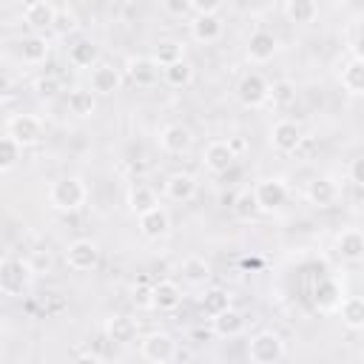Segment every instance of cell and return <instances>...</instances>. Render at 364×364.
Instances as JSON below:
<instances>
[{
	"mask_svg": "<svg viewBox=\"0 0 364 364\" xmlns=\"http://www.w3.org/2000/svg\"><path fill=\"white\" fill-rule=\"evenodd\" d=\"M31 91H34V97L37 100H54V97H60V91H63V82H60V77L57 74H40L34 82H31Z\"/></svg>",
	"mask_w": 364,
	"mask_h": 364,
	"instance_id": "cell-39",
	"label": "cell"
},
{
	"mask_svg": "<svg viewBox=\"0 0 364 364\" xmlns=\"http://www.w3.org/2000/svg\"><path fill=\"white\" fill-rule=\"evenodd\" d=\"M63 307H65V301H63V299H60V296L54 293V296H51V304L46 307V313H51V316H57V313H60Z\"/></svg>",
	"mask_w": 364,
	"mask_h": 364,
	"instance_id": "cell-45",
	"label": "cell"
},
{
	"mask_svg": "<svg viewBox=\"0 0 364 364\" xmlns=\"http://www.w3.org/2000/svg\"><path fill=\"white\" fill-rule=\"evenodd\" d=\"M28 3H40V0H23V6H28Z\"/></svg>",
	"mask_w": 364,
	"mask_h": 364,
	"instance_id": "cell-48",
	"label": "cell"
},
{
	"mask_svg": "<svg viewBox=\"0 0 364 364\" xmlns=\"http://www.w3.org/2000/svg\"><path fill=\"white\" fill-rule=\"evenodd\" d=\"M125 82V71L111 63H97L91 68V91L97 97H114Z\"/></svg>",
	"mask_w": 364,
	"mask_h": 364,
	"instance_id": "cell-11",
	"label": "cell"
},
{
	"mask_svg": "<svg viewBox=\"0 0 364 364\" xmlns=\"http://www.w3.org/2000/svg\"><path fill=\"white\" fill-rule=\"evenodd\" d=\"M131 304L136 307V310H154V284L151 282H136L134 287H131Z\"/></svg>",
	"mask_w": 364,
	"mask_h": 364,
	"instance_id": "cell-40",
	"label": "cell"
},
{
	"mask_svg": "<svg viewBox=\"0 0 364 364\" xmlns=\"http://www.w3.org/2000/svg\"><path fill=\"white\" fill-rule=\"evenodd\" d=\"M162 9L171 14V17H185L191 9V0H162Z\"/></svg>",
	"mask_w": 364,
	"mask_h": 364,
	"instance_id": "cell-42",
	"label": "cell"
},
{
	"mask_svg": "<svg viewBox=\"0 0 364 364\" xmlns=\"http://www.w3.org/2000/svg\"><path fill=\"white\" fill-rule=\"evenodd\" d=\"M65 264L74 273H88L100 264V245L94 239H74L65 247Z\"/></svg>",
	"mask_w": 364,
	"mask_h": 364,
	"instance_id": "cell-8",
	"label": "cell"
},
{
	"mask_svg": "<svg viewBox=\"0 0 364 364\" xmlns=\"http://www.w3.org/2000/svg\"><path fill=\"white\" fill-rule=\"evenodd\" d=\"M199 307H202V313H205L208 318H213V316H219L222 310L230 307V296H228V290H222V287H208V290L202 293V299H199Z\"/></svg>",
	"mask_w": 364,
	"mask_h": 364,
	"instance_id": "cell-35",
	"label": "cell"
},
{
	"mask_svg": "<svg viewBox=\"0 0 364 364\" xmlns=\"http://www.w3.org/2000/svg\"><path fill=\"white\" fill-rule=\"evenodd\" d=\"M276 51H279V40L273 31H267V28L250 31V37H247V60L250 63H267V60H273Z\"/></svg>",
	"mask_w": 364,
	"mask_h": 364,
	"instance_id": "cell-19",
	"label": "cell"
},
{
	"mask_svg": "<svg viewBox=\"0 0 364 364\" xmlns=\"http://www.w3.org/2000/svg\"><path fill=\"white\" fill-rule=\"evenodd\" d=\"M88 202V188L80 176H60L48 188V205L60 213H77Z\"/></svg>",
	"mask_w": 364,
	"mask_h": 364,
	"instance_id": "cell-1",
	"label": "cell"
},
{
	"mask_svg": "<svg viewBox=\"0 0 364 364\" xmlns=\"http://www.w3.org/2000/svg\"><path fill=\"white\" fill-rule=\"evenodd\" d=\"M202 162L210 173H228L236 162V151L230 148L228 139H213L205 145V154H202Z\"/></svg>",
	"mask_w": 364,
	"mask_h": 364,
	"instance_id": "cell-14",
	"label": "cell"
},
{
	"mask_svg": "<svg viewBox=\"0 0 364 364\" xmlns=\"http://www.w3.org/2000/svg\"><path fill=\"white\" fill-rule=\"evenodd\" d=\"M236 100L245 108H259V105H264L270 100V82L259 71H247L236 82Z\"/></svg>",
	"mask_w": 364,
	"mask_h": 364,
	"instance_id": "cell-4",
	"label": "cell"
},
{
	"mask_svg": "<svg viewBox=\"0 0 364 364\" xmlns=\"http://www.w3.org/2000/svg\"><path fill=\"white\" fill-rule=\"evenodd\" d=\"M139 355L151 364H168V361L176 358V341L168 333L154 330V333L139 338Z\"/></svg>",
	"mask_w": 364,
	"mask_h": 364,
	"instance_id": "cell-5",
	"label": "cell"
},
{
	"mask_svg": "<svg viewBox=\"0 0 364 364\" xmlns=\"http://www.w3.org/2000/svg\"><path fill=\"white\" fill-rule=\"evenodd\" d=\"M222 31H225V23H222L219 14H196L191 20V37L196 43H202V46L216 43L222 37Z\"/></svg>",
	"mask_w": 364,
	"mask_h": 364,
	"instance_id": "cell-21",
	"label": "cell"
},
{
	"mask_svg": "<svg viewBox=\"0 0 364 364\" xmlns=\"http://www.w3.org/2000/svg\"><path fill=\"white\" fill-rule=\"evenodd\" d=\"M6 134H11L23 148H31V145H37V142L43 139L46 125H43V119L34 117V114H14V117H9V122H6Z\"/></svg>",
	"mask_w": 364,
	"mask_h": 364,
	"instance_id": "cell-7",
	"label": "cell"
},
{
	"mask_svg": "<svg viewBox=\"0 0 364 364\" xmlns=\"http://www.w3.org/2000/svg\"><path fill=\"white\" fill-rule=\"evenodd\" d=\"M347 173H350V182H353V185L364 188V156H355V159L350 162Z\"/></svg>",
	"mask_w": 364,
	"mask_h": 364,
	"instance_id": "cell-44",
	"label": "cell"
},
{
	"mask_svg": "<svg viewBox=\"0 0 364 364\" xmlns=\"http://www.w3.org/2000/svg\"><path fill=\"white\" fill-rule=\"evenodd\" d=\"M151 57L165 68V65H173V63L185 60V48H182V43H176V40H159V43L154 46V54H151Z\"/></svg>",
	"mask_w": 364,
	"mask_h": 364,
	"instance_id": "cell-36",
	"label": "cell"
},
{
	"mask_svg": "<svg viewBox=\"0 0 364 364\" xmlns=\"http://www.w3.org/2000/svg\"><path fill=\"white\" fill-rule=\"evenodd\" d=\"M307 202L316 208H333L338 202V182L333 176H316L307 185Z\"/></svg>",
	"mask_w": 364,
	"mask_h": 364,
	"instance_id": "cell-20",
	"label": "cell"
},
{
	"mask_svg": "<svg viewBox=\"0 0 364 364\" xmlns=\"http://www.w3.org/2000/svg\"><path fill=\"white\" fill-rule=\"evenodd\" d=\"M193 145V131L182 122H171L159 131V148L171 156H179V154H188Z\"/></svg>",
	"mask_w": 364,
	"mask_h": 364,
	"instance_id": "cell-12",
	"label": "cell"
},
{
	"mask_svg": "<svg viewBox=\"0 0 364 364\" xmlns=\"http://www.w3.org/2000/svg\"><path fill=\"white\" fill-rule=\"evenodd\" d=\"M242 330H245V316H242V310H236L233 304H230L228 310H222L219 316L210 318V333L219 336V338H233V336H239Z\"/></svg>",
	"mask_w": 364,
	"mask_h": 364,
	"instance_id": "cell-24",
	"label": "cell"
},
{
	"mask_svg": "<svg viewBox=\"0 0 364 364\" xmlns=\"http://www.w3.org/2000/svg\"><path fill=\"white\" fill-rule=\"evenodd\" d=\"M284 14L296 26H310L318 17V3L316 0H287L284 3Z\"/></svg>",
	"mask_w": 364,
	"mask_h": 364,
	"instance_id": "cell-32",
	"label": "cell"
},
{
	"mask_svg": "<svg viewBox=\"0 0 364 364\" xmlns=\"http://www.w3.org/2000/svg\"><path fill=\"white\" fill-rule=\"evenodd\" d=\"M196 176L188 173V171H173L165 176V185H162V193L171 199V202H191L196 196Z\"/></svg>",
	"mask_w": 364,
	"mask_h": 364,
	"instance_id": "cell-17",
	"label": "cell"
},
{
	"mask_svg": "<svg viewBox=\"0 0 364 364\" xmlns=\"http://www.w3.org/2000/svg\"><path fill=\"white\" fill-rule=\"evenodd\" d=\"M253 196H256L262 213H273L287 202V182L279 176H264L253 185Z\"/></svg>",
	"mask_w": 364,
	"mask_h": 364,
	"instance_id": "cell-9",
	"label": "cell"
},
{
	"mask_svg": "<svg viewBox=\"0 0 364 364\" xmlns=\"http://www.w3.org/2000/svg\"><path fill=\"white\" fill-rule=\"evenodd\" d=\"M182 304V287L171 279L154 282V310L159 313H173Z\"/></svg>",
	"mask_w": 364,
	"mask_h": 364,
	"instance_id": "cell-23",
	"label": "cell"
},
{
	"mask_svg": "<svg viewBox=\"0 0 364 364\" xmlns=\"http://www.w3.org/2000/svg\"><path fill=\"white\" fill-rule=\"evenodd\" d=\"M54 20H57V9L51 6V0H40V3H28L23 6V23L28 31H48L54 28Z\"/></svg>",
	"mask_w": 364,
	"mask_h": 364,
	"instance_id": "cell-18",
	"label": "cell"
},
{
	"mask_svg": "<svg viewBox=\"0 0 364 364\" xmlns=\"http://www.w3.org/2000/svg\"><path fill=\"white\" fill-rule=\"evenodd\" d=\"M179 273H182V279H185L191 287H202V284L210 279V264H208V259H202V256H185L182 264H179Z\"/></svg>",
	"mask_w": 364,
	"mask_h": 364,
	"instance_id": "cell-30",
	"label": "cell"
},
{
	"mask_svg": "<svg viewBox=\"0 0 364 364\" xmlns=\"http://www.w3.org/2000/svg\"><path fill=\"white\" fill-rule=\"evenodd\" d=\"M338 318L347 330H364V296H347L338 304Z\"/></svg>",
	"mask_w": 364,
	"mask_h": 364,
	"instance_id": "cell-29",
	"label": "cell"
},
{
	"mask_svg": "<svg viewBox=\"0 0 364 364\" xmlns=\"http://www.w3.org/2000/svg\"><path fill=\"white\" fill-rule=\"evenodd\" d=\"M230 208H233V216H236L239 222H253V219L262 213V208H259V202H256V196H253V188L239 191Z\"/></svg>",
	"mask_w": 364,
	"mask_h": 364,
	"instance_id": "cell-34",
	"label": "cell"
},
{
	"mask_svg": "<svg viewBox=\"0 0 364 364\" xmlns=\"http://www.w3.org/2000/svg\"><path fill=\"white\" fill-rule=\"evenodd\" d=\"M122 71H125V80L136 88H154L162 77V65L154 57H128Z\"/></svg>",
	"mask_w": 364,
	"mask_h": 364,
	"instance_id": "cell-6",
	"label": "cell"
},
{
	"mask_svg": "<svg viewBox=\"0 0 364 364\" xmlns=\"http://www.w3.org/2000/svg\"><path fill=\"white\" fill-rule=\"evenodd\" d=\"M48 51H51V43H48L46 34L28 31V34H23V37L17 40V57H20L26 65H40V63H46Z\"/></svg>",
	"mask_w": 364,
	"mask_h": 364,
	"instance_id": "cell-16",
	"label": "cell"
},
{
	"mask_svg": "<svg viewBox=\"0 0 364 364\" xmlns=\"http://www.w3.org/2000/svg\"><path fill=\"white\" fill-rule=\"evenodd\" d=\"M336 253L341 262L347 264H358L364 262V230L361 228H344L336 236Z\"/></svg>",
	"mask_w": 364,
	"mask_h": 364,
	"instance_id": "cell-15",
	"label": "cell"
},
{
	"mask_svg": "<svg viewBox=\"0 0 364 364\" xmlns=\"http://www.w3.org/2000/svg\"><path fill=\"white\" fill-rule=\"evenodd\" d=\"M34 282V264L26 262V259H14V256H6L3 264H0V290L3 296H23Z\"/></svg>",
	"mask_w": 364,
	"mask_h": 364,
	"instance_id": "cell-2",
	"label": "cell"
},
{
	"mask_svg": "<svg viewBox=\"0 0 364 364\" xmlns=\"http://www.w3.org/2000/svg\"><path fill=\"white\" fill-rule=\"evenodd\" d=\"M162 80L171 85V88H185L193 82V63L191 60H179L173 65H165L162 68Z\"/></svg>",
	"mask_w": 364,
	"mask_h": 364,
	"instance_id": "cell-33",
	"label": "cell"
},
{
	"mask_svg": "<svg viewBox=\"0 0 364 364\" xmlns=\"http://www.w3.org/2000/svg\"><path fill=\"white\" fill-rule=\"evenodd\" d=\"M136 225H139V233H142L145 239L159 242V239H165V236L171 233V213H168L162 205H156V208L139 213V216H136Z\"/></svg>",
	"mask_w": 364,
	"mask_h": 364,
	"instance_id": "cell-13",
	"label": "cell"
},
{
	"mask_svg": "<svg viewBox=\"0 0 364 364\" xmlns=\"http://www.w3.org/2000/svg\"><path fill=\"white\" fill-rule=\"evenodd\" d=\"M353 57H358V60H364V31L353 40Z\"/></svg>",
	"mask_w": 364,
	"mask_h": 364,
	"instance_id": "cell-46",
	"label": "cell"
},
{
	"mask_svg": "<svg viewBox=\"0 0 364 364\" xmlns=\"http://www.w3.org/2000/svg\"><path fill=\"white\" fill-rule=\"evenodd\" d=\"M273 108H290L296 102V82L290 80H276L270 82V100H267Z\"/></svg>",
	"mask_w": 364,
	"mask_h": 364,
	"instance_id": "cell-37",
	"label": "cell"
},
{
	"mask_svg": "<svg viewBox=\"0 0 364 364\" xmlns=\"http://www.w3.org/2000/svg\"><path fill=\"white\" fill-rule=\"evenodd\" d=\"M228 142H230V148L236 151V156H239V154H245V148H247V142H245L242 136H228Z\"/></svg>",
	"mask_w": 364,
	"mask_h": 364,
	"instance_id": "cell-47",
	"label": "cell"
},
{
	"mask_svg": "<svg viewBox=\"0 0 364 364\" xmlns=\"http://www.w3.org/2000/svg\"><path fill=\"white\" fill-rule=\"evenodd\" d=\"M105 338L114 344H131L136 341V321L125 313H114L105 318Z\"/></svg>",
	"mask_w": 364,
	"mask_h": 364,
	"instance_id": "cell-22",
	"label": "cell"
},
{
	"mask_svg": "<svg viewBox=\"0 0 364 364\" xmlns=\"http://www.w3.org/2000/svg\"><path fill=\"white\" fill-rule=\"evenodd\" d=\"M65 111L77 119H85L97 111V94L88 91V88H71L65 94Z\"/></svg>",
	"mask_w": 364,
	"mask_h": 364,
	"instance_id": "cell-27",
	"label": "cell"
},
{
	"mask_svg": "<svg viewBox=\"0 0 364 364\" xmlns=\"http://www.w3.org/2000/svg\"><path fill=\"white\" fill-rule=\"evenodd\" d=\"M222 3H225V0H191V9H193L196 14H219Z\"/></svg>",
	"mask_w": 364,
	"mask_h": 364,
	"instance_id": "cell-43",
	"label": "cell"
},
{
	"mask_svg": "<svg viewBox=\"0 0 364 364\" xmlns=\"http://www.w3.org/2000/svg\"><path fill=\"white\" fill-rule=\"evenodd\" d=\"M304 142V134H301V125L293 122V119H276L273 128H270V145L273 151L279 154H299Z\"/></svg>",
	"mask_w": 364,
	"mask_h": 364,
	"instance_id": "cell-10",
	"label": "cell"
},
{
	"mask_svg": "<svg viewBox=\"0 0 364 364\" xmlns=\"http://www.w3.org/2000/svg\"><path fill=\"white\" fill-rule=\"evenodd\" d=\"M68 63L74 68H94L100 63V46L94 40H74L68 46Z\"/></svg>",
	"mask_w": 364,
	"mask_h": 364,
	"instance_id": "cell-28",
	"label": "cell"
},
{
	"mask_svg": "<svg viewBox=\"0 0 364 364\" xmlns=\"http://www.w3.org/2000/svg\"><path fill=\"white\" fill-rule=\"evenodd\" d=\"M125 205H128L131 213L139 216V213L156 208V205H159V196H156V191H154L151 185H145V182H134V185L128 188V193H125Z\"/></svg>",
	"mask_w": 364,
	"mask_h": 364,
	"instance_id": "cell-25",
	"label": "cell"
},
{
	"mask_svg": "<svg viewBox=\"0 0 364 364\" xmlns=\"http://www.w3.org/2000/svg\"><path fill=\"white\" fill-rule=\"evenodd\" d=\"M51 31H57L60 37L80 31V17H77V11H71V9H57V20H54V28H51Z\"/></svg>",
	"mask_w": 364,
	"mask_h": 364,
	"instance_id": "cell-41",
	"label": "cell"
},
{
	"mask_svg": "<svg viewBox=\"0 0 364 364\" xmlns=\"http://www.w3.org/2000/svg\"><path fill=\"white\" fill-rule=\"evenodd\" d=\"M313 304L318 310H338L341 304V287L336 279H321L316 287H313Z\"/></svg>",
	"mask_w": 364,
	"mask_h": 364,
	"instance_id": "cell-31",
	"label": "cell"
},
{
	"mask_svg": "<svg viewBox=\"0 0 364 364\" xmlns=\"http://www.w3.org/2000/svg\"><path fill=\"white\" fill-rule=\"evenodd\" d=\"M338 82H341V88H344L350 97H364V60L350 57V60L341 65Z\"/></svg>",
	"mask_w": 364,
	"mask_h": 364,
	"instance_id": "cell-26",
	"label": "cell"
},
{
	"mask_svg": "<svg viewBox=\"0 0 364 364\" xmlns=\"http://www.w3.org/2000/svg\"><path fill=\"white\" fill-rule=\"evenodd\" d=\"M284 355H287V347H284V338L276 330H259L247 341V358L253 364H276Z\"/></svg>",
	"mask_w": 364,
	"mask_h": 364,
	"instance_id": "cell-3",
	"label": "cell"
},
{
	"mask_svg": "<svg viewBox=\"0 0 364 364\" xmlns=\"http://www.w3.org/2000/svg\"><path fill=\"white\" fill-rule=\"evenodd\" d=\"M20 156H23V145H20L11 134H6V136L0 139V171L9 173V171L20 162Z\"/></svg>",
	"mask_w": 364,
	"mask_h": 364,
	"instance_id": "cell-38",
	"label": "cell"
}]
</instances>
